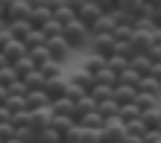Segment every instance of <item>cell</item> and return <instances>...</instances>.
I'll use <instances>...</instances> for the list:
<instances>
[{
    "label": "cell",
    "instance_id": "6",
    "mask_svg": "<svg viewBox=\"0 0 161 143\" xmlns=\"http://www.w3.org/2000/svg\"><path fill=\"white\" fill-rule=\"evenodd\" d=\"M103 15H106V12H103V9H100L97 3H94V0H88V3H85V6L79 9V12H76V18H79V21H82L85 26H88V29H91V26L100 21Z\"/></svg>",
    "mask_w": 161,
    "mask_h": 143
},
{
    "label": "cell",
    "instance_id": "7",
    "mask_svg": "<svg viewBox=\"0 0 161 143\" xmlns=\"http://www.w3.org/2000/svg\"><path fill=\"white\" fill-rule=\"evenodd\" d=\"M158 29V26H155ZM155 29H135V35H132V44H135L138 53H149L155 44Z\"/></svg>",
    "mask_w": 161,
    "mask_h": 143
},
{
    "label": "cell",
    "instance_id": "33",
    "mask_svg": "<svg viewBox=\"0 0 161 143\" xmlns=\"http://www.w3.org/2000/svg\"><path fill=\"white\" fill-rule=\"evenodd\" d=\"M41 32L47 35V41H50V38H59V35H64V26H62V24L53 18V21H47V24L41 26Z\"/></svg>",
    "mask_w": 161,
    "mask_h": 143
},
{
    "label": "cell",
    "instance_id": "44",
    "mask_svg": "<svg viewBox=\"0 0 161 143\" xmlns=\"http://www.w3.org/2000/svg\"><path fill=\"white\" fill-rule=\"evenodd\" d=\"M18 137V129L12 126V123H0V140L9 143V140H15Z\"/></svg>",
    "mask_w": 161,
    "mask_h": 143
},
{
    "label": "cell",
    "instance_id": "24",
    "mask_svg": "<svg viewBox=\"0 0 161 143\" xmlns=\"http://www.w3.org/2000/svg\"><path fill=\"white\" fill-rule=\"evenodd\" d=\"M79 126H85V129H106V117H103L100 111H91V114H85L79 120Z\"/></svg>",
    "mask_w": 161,
    "mask_h": 143
},
{
    "label": "cell",
    "instance_id": "4",
    "mask_svg": "<svg viewBox=\"0 0 161 143\" xmlns=\"http://www.w3.org/2000/svg\"><path fill=\"white\" fill-rule=\"evenodd\" d=\"M114 35H97L91 38V53L94 56H103V59H111L114 56Z\"/></svg>",
    "mask_w": 161,
    "mask_h": 143
},
{
    "label": "cell",
    "instance_id": "58",
    "mask_svg": "<svg viewBox=\"0 0 161 143\" xmlns=\"http://www.w3.org/2000/svg\"><path fill=\"white\" fill-rule=\"evenodd\" d=\"M6 26H9V21H6V18H0V32H3Z\"/></svg>",
    "mask_w": 161,
    "mask_h": 143
},
{
    "label": "cell",
    "instance_id": "30",
    "mask_svg": "<svg viewBox=\"0 0 161 143\" xmlns=\"http://www.w3.org/2000/svg\"><path fill=\"white\" fill-rule=\"evenodd\" d=\"M147 0H117V9L126 15H141V9H144Z\"/></svg>",
    "mask_w": 161,
    "mask_h": 143
},
{
    "label": "cell",
    "instance_id": "29",
    "mask_svg": "<svg viewBox=\"0 0 161 143\" xmlns=\"http://www.w3.org/2000/svg\"><path fill=\"white\" fill-rule=\"evenodd\" d=\"M91 97L97 99V105H100V102H106V99H114V88H108V85H94Z\"/></svg>",
    "mask_w": 161,
    "mask_h": 143
},
{
    "label": "cell",
    "instance_id": "55",
    "mask_svg": "<svg viewBox=\"0 0 161 143\" xmlns=\"http://www.w3.org/2000/svg\"><path fill=\"white\" fill-rule=\"evenodd\" d=\"M155 26L161 29V6H158V12H155Z\"/></svg>",
    "mask_w": 161,
    "mask_h": 143
},
{
    "label": "cell",
    "instance_id": "50",
    "mask_svg": "<svg viewBox=\"0 0 161 143\" xmlns=\"http://www.w3.org/2000/svg\"><path fill=\"white\" fill-rule=\"evenodd\" d=\"M123 143H144V135H132V131H126Z\"/></svg>",
    "mask_w": 161,
    "mask_h": 143
},
{
    "label": "cell",
    "instance_id": "9",
    "mask_svg": "<svg viewBox=\"0 0 161 143\" xmlns=\"http://www.w3.org/2000/svg\"><path fill=\"white\" fill-rule=\"evenodd\" d=\"M30 15H32V6L26 0H15L6 12V21H30Z\"/></svg>",
    "mask_w": 161,
    "mask_h": 143
},
{
    "label": "cell",
    "instance_id": "17",
    "mask_svg": "<svg viewBox=\"0 0 161 143\" xmlns=\"http://www.w3.org/2000/svg\"><path fill=\"white\" fill-rule=\"evenodd\" d=\"M32 29H35V26L30 21H9V32H12V38H18V41H24Z\"/></svg>",
    "mask_w": 161,
    "mask_h": 143
},
{
    "label": "cell",
    "instance_id": "16",
    "mask_svg": "<svg viewBox=\"0 0 161 143\" xmlns=\"http://www.w3.org/2000/svg\"><path fill=\"white\" fill-rule=\"evenodd\" d=\"M47 21H53V12H50L47 6H35V9H32V15H30V24L35 26V29H41Z\"/></svg>",
    "mask_w": 161,
    "mask_h": 143
},
{
    "label": "cell",
    "instance_id": "2",
    "mask_svg": "<svg viewBox=\"0 0 161 143\" xmlns=\"http://www.w3.org/2000/svg\"><path fill=\"white\" fill-rule=\"evenodd\" d=\"M47 47H50V56H53V61H62V64H68L70 53H73V47L68 44V38H64V35H59V38H50V41H47Z\"/></svg>",
    "mask_w": 161,
    "mask_h": 143
},
{
    "label": "cell",
    "instance_id": "15",
    "mask_svg": "<svg viewBox=\"0 0 161 143\" xmlns=\"http://www.w3.org/2000/svg\"><path fill=\"white\" fill-rule=\"evenodd\" d=\"M103 67H106V59H103V56H85V61H82V70L88 73V76H97Z\"/></svg>",
    "mask_w": 161,
    "mask_h": 143
},
{
    "label": "cell",
    "instance_id": "34",
    "mask_svg": "<svg viewBox=\"0 0 161 143\" xmlns=\"http://www.w3.org/2000/svg\"><path fill=\"white\" fill-rule=\"evenodd\" d=\"M97 111L108 120V117H117V114H120V105H117L114 99H106V102H100V105H97Z\"/></svg>",
    "mask_w": 161,
    "mask_h": 143
},
{
    "label": "cell",
    "instance_id": "42",
    "mask_svg": "<svg viewBox=\"0 0 161 143\" xmlns=\"http://www.w3.org/2000/svg\"><path fill=\"white\" fill-rule=\"evenodd\" d=\"M6 108L9 111H24V108H30V105H26V97H21V93H9Z\"/></svg>",
    "mask_w": 161,
    "mask_h": 143
},
{
    "label": "cell",
    "instance_id": "43",
    "mask_svg": "<svg viewBox=\"0 0 161 143\" xmlns=\"http://www.w3.org/2000/svg\"><path fill=\"white\" fill-rule=\"evenodd\" d=\"M41 137H44V143H64V135H62L59 129H53V126H50V129H44V131H41Z\"/></svg>",
    "mask_w": 161,
    "mask_h": 143
},
{
    "label": "cell",
    "instance_id": "35",
    "mask_svg": "<svg viewBox=\"0 0 161 143\" xmlns=\"http://www.w3.org/2000/svg\"><path fill=\"white\" fill-rule=\"evenodd\" d=\"M138 117H141V108L135 105V102H132V105H120V120L126 123V126L132 120H138Z\"/></svg>",
    "mask_w": 161,
    "mask_h": 143
},
{
    "label": "cell",
    "instance_id": "20",
    "mask_svg": "<svg viewBox=\"0 0 161 143\" xmlns=\"http://www.w3.org/2000/svg\"><path fill=\"white\" fill-rule=\"evenodd\" d=\"M135 105L141 108V114H144V111H153V108H158V105H161V97H153V93H138Z\"/></svg>",
    "mask_w": 161,
    "mask_h": 143
},
{
    "label": "cell",
    "instance_id": "60",
    "mask_svg": "<svg viewBox=\"0 0 161 143\" xmlns=\"http://www.w3.org/2000/svg\"><path fill=\"white\" fill-rule=\"evenodd\" d=\"M64 143H76V140H64Z\"/></svg>",
    "mask_w": 161,
    "mask_h": 143
},
{
    "label": "cell",
    "instance_id": "3",
    "mask_svg": "<svg viewBox=\"0 0 161 143\" xmlns=\"http://www.w3.org/2000/svg\"><path fill=\"white\" fill-rule=\"evenodd\" d=\"M117 26H120L117 12H106L97 24L91 26V38H97V35H114V29H117Z\"/></svg>",
    "mask_w": 161,
    "mask_h": 143
},
{
    "label": "cell",
    "instance_id": "19",
    "mask_svg": "<svg viewBox=\"0 0 161 143\" xmlns=\"http://www.w3.org/2000/svg\"><path fill=\"white\" fill-rule=\"evenodd\" d=\"M94 82H97V85H108V88H117V82H120V76L114 73V70H108V64H106V67H103L97 76H94Z\"/></svg>",
    "mask_w": 161,
    "mask_h": 143
},
{
    "label": "cell",
    "instance_id": "48",
    "mask_svg": "<svg viewBox=\"0 0 161 143\" xmlns=\"http://www.w3.org/2000/svg\"><path fill=\"white\" fill-rule=\"evenodd\" d=\"M85 3H88V0H64V6H68V9H73V12H79Z\"/></svg>",
    "mask_w": 161,
    "mask_h": 143
},
{
    "label": "cell",
    "instance_id": "40",
    "mask_svg": "<svg viewBox=\"0 0 161 143\" xmlns=\"http://www.w3.org/2000/svg\"><path fill=\"white\" fill-rule=\"evenodd\" d=\"M18 137H21L24 143H44L41 131H35V129H18Z\"/></svg>",
    "mask_w": 161,
    "mask_h": 143
},
{
    "label": "cell",
    "instance_id": "37",
    "mask_svg": "<svg viewBox=\"0 0 161 143\" xmlns=\"http://www.w3.org/2000/svg\"><path fill=\"white\" fill-rule=\"evenodd\" d=\"M53 18H56V21H59L62 26H68V24H73V21H76V12H73V9H68V6H62L59 12H53Z\"/></svg>",
    "mask_w": 161,
    "mask_h": 143
},
{
    "label": "cell",
    "instance_id": "36",
    "mask_svg": "<svg viewBox=\"0 0 161 143\" xmlns=\"http://www.w3.org/2000/svg\"><path fill=\"white\" fill-rule=\"evenodd\" d=\"M106 64H108V70H114V73L120 76V73L126 70L132 61H129V59H123V56H111V59H106Z\"/></svg>",
    "mask_w": 161,
    "mask_h": 143
},
{
    "label": "cell",
    "instance_id": "59",
    "mask_svg": "<svg viewBox=\"0 0 161 143\" xmlns=\"http://www.w3.org/2000/svg\"><path fill=\"white\" fill-rule=\"evenodd\" d=\"M0 18H6V9H3V3H0Z\"/></svg>",
    "mask_w": 161,
    "mask_h": 143
},
{
    "label": "cell",
    "instance_id": "32",
    "mask_svg": "<svg viewBox=\"0 0 161 143\" xmlns=\"http://www.w3.org/2000/svg\"><path fill=\"white\" fill-rule=\"evenodd\" d=\"M141 79H144V76H141V73H135V70H132V64H129V67L120 73V82H117V85H129V88H138V85H141Z\"/></svg>",
    "mask_w": 161,
    "mask_h": 143
},
{
    "label": "cell",
    "instance_id": "41",
    "mask_svg": "<svg viewBox=\"0 0 161 143\" xmlns=\"http://www.w3.org/2000/svg\"><path fill=\"white\" fill-rule=\"evenodd\" d=\"M24 44H26V47H30V50H32V47H41V44H47V35H44L41 29H32L30 35H26V38H24Z\"/></svg>",
    "mask_w": 161,
    "mask_h": 143
},
{
    "label": "cell",
    "instance_id": "18",
    "mask_svg": "<svg viewBox=\"0 0 161 143\" xmlns=\"http://www.w3.org/2000/svg\"><path fill=\"white\" fill-rule=\"evenodd\" d=\"M30 59L35 61V67H44L47 61H53L50 47H47V44H41V47H32V50H30Z\"/></svg>",
    "mask_w": 161,
    "mask_h": 143
},
{
    "label": "cell",
    "instance_id": "21",
    "mask_svg": "<svg viewBox=\"0 0 161 143\" xmlns=\"http://www.w3.org/2000/svg\"><path fill=\"white\" fill-rule=\"evenodd\" d=\"M138 91L141 93H153V97H161V82L155 79V76H144L138 85Z\"/></svg>",
    "mask_w": 161,
    "mask_h": 143
},
{
    "label": "cell",
    "instance_id": "45",
    "mask_svg": "<svg viewBox=\"0 0 161 143\" xmlns=\"http://www.w3.org/2000/svg\"><path fill=\"white\" fill-rule=\"evenodd\" d=\"M132 35H135V29L126 24H120L117 29H114V41H132Z\"/></svg>",
    "mask_w": 161,
    "mask_h": 143
},
{
    "label": "cell",
    "instance_id": "51",
    "mask_svg": "<svg viewBox=\"0 0 161 143\" xmlns=\"http://www.w3.org/2000/svg\"><path fill=\"white\" fill-rule=\"evenodd\" d=\"M9 120H12V111L6 105H0V123H9Z\"/></svg>",
    "mask_w": 161,
    "mask_h": 143
},
{
    "label": "cell",
    "instance_id": "61",
    "mask_svg": "<svg viewBox=\"0 0 161 143\" xmlns=\"http://www.w3.org/2000/svg\"><path fill=\"white\" fill-rule=\"evenodd\" d=\"M0 143H3V140H0Z\"/></svg>",
    "mask_w": 161,
    "mask_h": 143
},
{
    "label": "cell",
    "instance_id": "28",
    "mask_svg": "<svg viewBox=\"0 0 161 143\" xmlns=\"http://www.w3.org/2000/svg\"><path fill=\"white\" fill-rule=\"evenodd\" d=\"M44 73V79H59V76H64V64L62 61H47L44 67H38Z\"/></svg>",
    "mask_w": 161,
    "mask_h": 143
},
{
    "label": "cell",
    "instance_id": "53",
    "mask_svg": "<svg viewBox=\"0 0 161 143\" xmlns=\"http://www.w3.org/2000/svg\"><path fill=\"white\" fill-rule=\"evenodd\" d=\"M3 67H9V59H6L3 53H0V70H3Z\"/></svg>",
    "mask_w": 161,
    "mask_h": 143
},
{
    "label": "cell",
    "instance_id": "54",
    "mask_svg": "<svg viewBox=\"0 0 161 143\" xmlns=\"http://www.w3.org/2000/svg\"><path fill=\"white\" fill-rule=\"evenodd\" d=\"M153 76H155V79L161 82V64H155V70H153Z\"/></svg>",
    "mask_w": 161,
    "mask_h": 143
},
{
    "label": "cell",
    "instance_id": "12",
    "mask_svg": "<svg viewBox=\"0 0 161 143\" xmlns=\"http://www.w3.org/2000/svg\"><path fill=\"white\" fill-rule=\"evenodd\" d=\"M138 88H129V85H117L114 88V102L117 105H132V102L138 99Z\"/></svg>",
    "mask_w": 161,
    "mask_h": 143
},
{
    "label": "cell",
    "instance_id": "23",
    "mask_svg": "<svg viewBox=\"0 0 161 143\" xmlns=\"http://www.w3.org/2000/svg\"><path fill=\"white\" fill-rule=\"evenodd\" d=\"M76 126V117H68V114H56L53 117V129H59L64 137H68V131Z\"/></svg>",
    "mask_w": 161,
    "mask_h": 143
},
{
    "label": "cell",
    "instance_id": "10",
    "mask_svg": "<svg viewBox=\"0 0 161 143\" xmlns=\"http://www.w3.org/2000/svg\"><path fill=\"white\" fill-rule=\"evenodd\" d=\"M47 93H50V99H62L68 97V76H59V79H47Z\"/></svg>",
    "mask_w": 161,
    "mask_h": 143
},
{
    "label": "cell",
    "instance_id": "39",
    "mask_svg": "<svg viewBox=\"0 0 161 143\" xmlns=\"http://www.w3.org/2000/svg\"><path fill=\"white\" fill-rule=\"evenodd\" d=\"M68 97H70L73 102H79L82 97H88V91H85V88H82V85H76V82H73V79H70V76H68Z\"/></svg>",
    "mask_w": 161,
    "mask_h": 143
},
{
    "label": "cell",
    "instance_id": "27",
    "mask_svg": "<svg viewBox=\"0 0 161 143\" xmlns=\"http://www.w3.org/2000/svg\"><path fill=\"white\" fill-rule=\"evenodd\" d=\"M12 67H15V73H18V79H26L32 70H38V67H35V61L30 59V56H26V59H21V61H15Z\"/></svg>",
    "mask_w": 161,
    "mask_h": 143
},
{
    "label": "cell",
    "instance_id": "46",
    "mask_svg": "<svg viewBox=\"0 0 161 143\" xmlns=\"http://www.w3.org/2000/svg\"><path fill=\"white\" fill-rule=\"evenodd\" d=\"M94 3H97L103 12H114V9H117V0H94Z\"/></svg>",
    "mask_w": 161,
    "mask_h": 143
},
{
    "label": "cell",
    "instance_id": "52",
    "mask_svg": "<svg viewBox=\"0 0 161 143\" xmlns=\"http://www.w3.org/2000/svg\"><path fill=\"white\" fill-rule=\"evenodd\" d=\"M6 102H9V88L0 85V105H6Z\"/></svg>",
    "mask_w": 161,
    "mask_h": 143
},
{
    "label": "cell",
    "instance_id": "8",
    "mask_svg": "<svg viewBox=\"0 0 161 143\" xmlns=\"http://www.w3.org/2000/svg\"><path fill=\"white\" fill-rule=\"evenodd\" d=\"M53 117H56L53 105L32 111V123H30V129H35V131H44V129H50V126H53Z\"/></svg>",
    "mask_w": 161,
    "mask_h": 143
},
{
    "label": "cell",
    "instance_id": "57",
    "mask_svg": "<svg viewBox=\"0 0 161 143\" xmlns=\"http://www.w3.org/2000/svg\"><path fill=\"white\" fill-rule=\"evenodd\" d=\"M0 3H3V9H6V12H9V6H12V3H15V0H0Z\"/></svg>",
    "mask_w": 161,
    "mask_h": 143
},
{
    "label": "cell",
    "instance_id": "14",
    "mask_svg": "<svg viewBox=\"0 0 161 143\" xmlns=\"http://www.w3.org/2000/svg\"><path fill=\"white\" fill-rule=\"evenodd\" d=\"M50 105H53V111H56V114H68V117H76V102H73L70 97H62V99H53ZM76 123H79V120H76Z\"/></svg>",
    "mask_w": 161,
    "mask_h": 143
},
{
    "label": "cell",
    "instance_id": "47",
    "mask_svg": "<svg viewBox=\"0 0 161 143\" xmlns=\"http://www.w3.org/2000/svg\"><path fill=\"white\" fill-rule=\"evenodd\" d=\"M147 56H149V59H153L155 64H161V44H153V50H149Z\"/></svg>",
    "mask_w": 161,
    "mask_h": 143
},
{
    "label": "cell",
    "instance_id": "38",
    "mask_svg": "<svg viewBox=\"0 0 161 143\" xmlns=\"http://www.w3.org/2000/svg\"><path fill=\"white\" fill-rule=\"evenodd\" d=\"M15 82H21V79H18V73H15V67H12V64L0 70V85H3V88H12Z\"/></svg>",
    "mask_w": 161,
    "mask_h": 143
},
{
    "label": "cell",
    "instance_id": "31",
    "mask_svg": "<svg viewBox=\"0 0 161 143\" xmlns=\"http://www.w3.org/2000/svg\"><path fill=\"white\" fill-rule=\"evenodd\" d=\"M144 123H147L149 131H158L161 129V105L153 108V111H144Z\"/></svg>",
    "mask_w": 161,
    "mask_h": 143
},
{
    "label": "cell",
    "instance_id": "11",
    "mask_svg": "<svg viewBox=\"0 0 161 143\" xmlns=\"http://www.w3.org/2000/svg\"><path fill=\"white\" fill-rule=\"evenodd\" d=\"M132 70H135V73H141V76H153V70H155V61L149 59L147 53H138L135 59H132Z\"/></svg>",
    "mask_w": 161,
    "mask_h": 143
},
{
    "label": "cell",
    "instance_id": "49",
    "mask_svg": "<svg viewBox=\"0 0 161 143\" xmlns=\"http://www.w3.org/2000/svg\"><path fill=\"white\" fill-rule=\"evenodd\" d=\"M44 6L50 9V12H59V9L64 6V0H44Z\"/></svg>",
    "mask_w": 161,
    "mask_h": 143
},
{
    "label": "cell",
    "instance_id": "56",
    "mask_svg": "<svg viewBox=\"0 0 161 143\" xmlns=\"http://www.w3.org/2000/svg\"><path fill=\"white\" fill-rule=\"evenodd\" d=\"M26 3H30V6L35 9V6H44V0H26Z\"/></svg>",
    "mask_w": 161,
    "mask_h": 143
},
{
    "label": "cell",
    "instance_id": "5",
    "mask_svg": "<svg viewBox=\"0 0 161 143\" xmlns=\"http://www.w3.org/2000/svg\"><path fill=\"white\" fill-rule=\"evenodd\" d=\"M0 53L9 59V64H15V61H21V59H26V56H30V47H26L24 41H18V38H12V41H9Z\"/></svg>",
    "mask_w": 161,
    "mask_h": 143
},
{
    "label": "cell",
    "instance_id": "26",
    "mask_svg": "<svg viewBox=\"0 0 161 143\" xmlns=\"http://www.w3.org/2000/svg\"><path fill=\"white\" fill-rule=\"evenodd\" d=\"M91 111H97V99L88 93V97H82V99L76 102V120H82L85 114H91Z\"/></svg>",
    "mask_w": 161,
    "mask_h": 143
},
{
    "label": "cell",
    "instance_id": "22",
    "mask_svg": "<svg viewBox=\"0 0 161 143\" xmlns=\"http://www.w3.org/2000/svg\"><path fill=\"white\" fill-rule=\"evenodd\" d=\"M21 82H24L30 91H44V88H47V79H44L41 70H32V73L26 76V79H21Z\"/></svg>",
    "mask_w": 161,
    "mask_h": 143
},
{
    "label": "cell",
    "instance_id": "25",
    "mask_svg": "<svg viewBox=\"0 0 161 143\" xmlns=\"http://www.w3.org/2000/svg\"><path fill=\"white\" fill-rule=\"evenodd\" d=\"M12 123L15 129H30V123H32V111L30 108H24V111H12Z\"/></svg>",
    "mask_w": 161,
    "mask_h": 143
},
{
    "label": "cell",
    "instance_id": "1",
    "mask_svg": "<svg viewBox=\"0 0 161 143\" xmlns=\"http://www.w3.org/2000/svg\"><path fill=\"white\" fill-rule=\"evenodd\" d=\"M64 38H68V44L73 47V50H82V47H91V29L85 26L79 18L73 24L64 26Z\"/></svg>",
    "mask_w": 161,
    "mask_h": 143
},
{
    "label": "cell",
    "instance_id": "13",
    "mask_svg": "<svg viewBox=\"0 0 161 143\" xmlns=\"http://www.w3.org/2000/svg\"><path fill=\"white\" fill-rule=\"evenodd\" d=\"M50 93H47V91H30V93H26V105H30V111H38V108H47V105H50Z\"/></svg>",
    "mask_w": 161,
    "mask_h": 143
}]
</instances>
